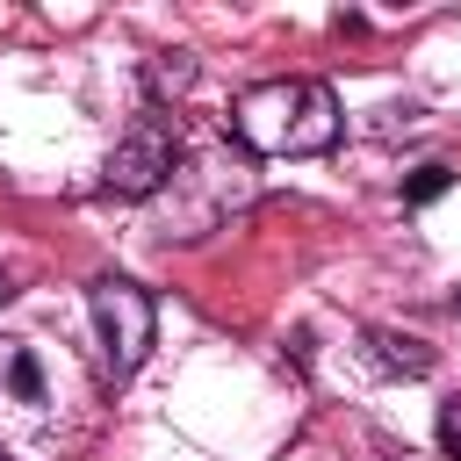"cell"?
I'll return each instance as SVG.
<instances>
[{
    "label": "cell",
    "mask_w": 461,
    "mask_h": 461,
    "mask_svg": "<svg viewBox=\"0 0 461 461\" xmlns=\"http://www.w3.org/2000/svg\"><path fill=\"white\" fill-rule=\"evenodd\" d=\"M447 187H454V166H418V173L403 180V202H411V209H425V202H439Z\"/></svg>",
    "instance_id": "obj_5"
},
{
    "label": "cell",
    "mask_w": 461,
    "mask_h": 461,
    "mask_svg": "<svg viewBox=\"0 0 461 461\" xmlns=\"http://www.w3.org/2000/svg\"><path fill=\"white\" fill-rule=\"evenodd\" d=\"M86 310H94V324H101L108 375H115V382L137 375L144 353H151V339H158V310H151V295H144L137 281H122V274H101V281L86 288Z\"/></svg>",
    "instance_id": "obj_3"
},
{
    "label": "cell",
    "mask_w": 461,
    "mask_h": 461,
    "mask_svg": "<svg viewBox=\"0 0 461 461\" xmlns=\"http://www.w3.org/2000/svg\"><path fill=\"white\" fill-rule=\"evenodd\" d=\"M230 130L259 158H310V151L339 144V101L324 79H267V86L238 94Z\"/></svg>",
    "instance_id": "obj_1"
},
{
    "label": "cell",
    "mask_w": 461,
    "mask_h": 461,
    "mask_svg": "<svg viewBox=\"0 0 461 461\" xmlns=\"http://www.w3.org/2000/svg\"><path fill=\"white\" fill-rule=\"evenodd\" d=\"M173 158H180L173 122H166V115H144V122L115 144V158H108V187H115V194H158L166 173H173Z\"/></svg>",
    "instance_id": "obj_4"
},
{
    "label": "cell",
    "mask_w": 461,
    "mask_h": 461,
    "mask_svg": "<svg viewBox=\"0 0 461 461\" xmlns=\"http://www.w3.org/2000/svg\"><path fill=\"white\" fill-rule=\"evenodd\" d=\"M439 447L461 461V403H447V411H439Z\"/></svg>",
    "instance_id": "obj_6"
},
{
    "label": "cell",
    "mask_w": 461,
    "mask_h": 461,
    "mask_svg": "<svg viewBox=\"0 0 461 461\" xmlns=\"http://www.w3.org/2000/svg\"><path fill=\"white\" fill-rule=\"evenodd\" d=\"M58 432V382L36 339H0V439L43 447Z\"/></svg>",
    "instance_id": "obj_2"
}]
</instances>
